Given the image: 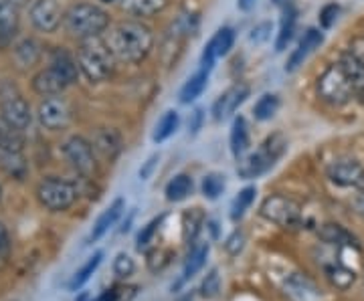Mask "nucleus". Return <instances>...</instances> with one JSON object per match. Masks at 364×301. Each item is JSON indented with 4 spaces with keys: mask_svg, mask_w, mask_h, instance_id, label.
<instances>
[{
    "mask_svg": "<svg viewBox=\"0 0 364 301\" xmlns=\"http://www.w3.org/2000/svg\"><path fill=\"white\" fill-rule=\"evenodd\" d=\"M104 43L116 61L140 63L154 47V33L142 21H122L109 28Z\"/></svg>",
    "mask_w": 364,
    "mask_h": 301,
    "instance_id": "f257e3e1",
    "label": "nucleus"
},
{
    "mask_svg": "<svg viewBox=\"0 0 364 301\" xmlns=\"http://www.w3.org/2000/svg\"><path fill=\"white\" fill-rule=\"evenodd\" d=\"M65 28L75 39H97L109 26V14L102 6L90 2H77L63 14Z\"/></svg>",
    "mask_w": 364,
    "mask_h": 301,
    "instance_id": "f03ea898",
    "label": "nucleus"
},
{
    "mask_svg": "<svg viewBox=\"0 0 364 301\" xmlns=\"http://www.w3.org/2000/svg\"><path fill=\"white\" fill-rule=\"evenodd\" d=\"M77 65L90 83H104L114 71V55L100 39H85L77 49Z\"/></svg>",
    "mask_w": 364,
    "mask_h": 301,
    "instance_id": "7ed1b4c3",
    "label": "nucleus"
},
{
    "mask_svg": "<svg viewBox=\"0 0 364 301\" xmlns=\"http://www.w3.org/2000/svg\"><path fill=\"white\" fill-rule=\"evenodd\" d=\"M286 148V138H284L282 133H273V136H269L253 154H249V156L237 166V174H239L241 178H245V180H249V178H257V176L265 174L267 170H272L273 166H275V162L284 156Z\"/></svg>",
    "mask_w": 364,
    "mask_h": 301,
    "instance_id": "20e7f679",
    "label": "nucleus"
},
{
    "mask_svg": "<svg viewBox=\"0 0 364 301\" xmlns=\"http://www.w3.org/2000/svg\"><path fill=\"white\" fill-rule=\"evenodd\" d=\"M37 198L41 207L51 212H63L71 209L77 200V188L75 184L61 180V178H47L37 186Z\"/></svg>",
    "mask_w": 364,
    "mask_h": 301,
    "instance_id": "39448f33",
    "label": "nucleus"
},
{
    "mask_svg": "<svg viewBox=\"0 0 364 301\" xmlns=\"http://www.w3.org/2000/svg\"><path fill=\"white\" fill-rule=\"evenodd\" d=\"M316 89H318V95L324 99L326 104L330 105L348 104L352 93H354L350 81L346 79V75H344V71H342V67L340 65L328 67L324 73L318 77Z\"/></svg>",
    "mask_w": 364,
    "mask_h": 301,
    "instance_id": "423d86ee",
    "label": "nucleus"
},
{
    "mask_svg": "<svg viewBox=\"0 0 364 301\" xmlns=\"http://www.w3.org/2000/svg\"><path fill=\"white\" fill-rule=\"evenodd\" d=\"M261 217L282 229H294L301 223V207L294 198L273 195L263 200Z\"/></svg>",
    "mask_w": 364,
    "mask_h": 301,
    "instance_id": "0eeeda50",
    "label": "nucleus"
},
{
    "mask_svg": "<svg viewBox=\"0 0 364 301\" xmlns=\"http://www.w3.org/2000/svg\"><path fill=\"white\" fill-rule=\"evenodd\" d=\"M63 154H65L67 162L79 172L81 176L91 178L97 172V160H95V150L91 142H87L81 136H71L67 138L63 144Z\"/></svg>",
    "mask_w": 364,
    "mask_h": 301,
    "instance_id": "6e6552de",
    "label": "nucleus"
},
{
    "mask_svg": "<svg viewBox=\"0 0 364 301\" xmlns=\"http://www.w3.org/2000/svg\"><path fill=\"white\" fill-rule=\"evenodd\" d=\"M37 118H39L41 126L45 130L59 131L65 130L71 124V107L65 99L61 97H47L45 102H41L39 109H37Z\"/></svg>",
    "mask_w": 364,
    "mask_h": 301,
    "instance_id": "1a4fd4ad",
    "label": "nucleus"
},
{
    "mask_svg": "<svg viewBox=\"0 0 364 301\" xmlns=\"http://www.w3.org/2000/svg\"><path fill=\"white\" fill-rule=\"evenodd\" d=\"M28 18L41 33H55L63 21V11L57 0H33Z\"/></svg>",
    "mask_w": 364,
    "mask_h": 301,
    "instance_id": "9d476101",
    "label": "nucleus"
},
{
    "mask_svg": "<svg viewBox=\"0 0 364 301\" xmlns=\"http://www.w3.org/2000/svg\"><path fill=\"white\" fill-rule=\"evenodd\" d=\"M328 178L342 188H364V168L352 158H338L328 166Z\"/></svg>",
    "mask_w": 364,
    "mask_h": 301,
    "instance_id": "9b49d317",
    "label": "nucleus"
},
{
    "mask_svg": "<svg viewBox=\"0 0 364 301\" xmlns=\"http://www.w3.org/2000/svg\"><path fill=\"white\" fill-rule=\"evenodd\" d=\"M0 111H2V119L6 124H11L16 130H26L33 124V111L31 105L23 95L18 93H4L2 102H0Z\"/></svg>",
    "mask_w": 364,
    "mask_h": 301,
    "instance_id": "f8f14e48",
    "label": "nucleus"
},
{
    "mask_svg": "<svg viewBox=\"0 0 364 301\" xmlns=\"http://www.w3.org/2000/svg\"><path fill=\"white\" fill-rule=\"evenodd\" d=\"M233 43H235L233 28H229V26H223V28H219V31H217V35L208 40V45L205 47V53H203V69H205V71H210L213 65H215V61H217L219 57H225L227 53L231 51Z\"/></svg>",
    "mask_w": 364,
    "mask_h": 301,
    "instance_id": "ddd939ff",
    "label": "nucleus"
},
{
    "mask_svg": "<svg viewBox=\"0 0 364 301\" xmlns=\"http://www.w3.org/2000/svg\"><path fill=\"white\" fill-rule=\"evenodd\" d=\"M247 97H249L247 85L239 83V85L229 87V89L223 93L221 97L215 102V105H213V118L217 119V121L229 118L231 114H235V111L239 109V105L245 104V99H247Z\"/></svg>",
    "mask_w": 364,
    "mask_h": 301,
    "instance_id": "4468645a",
    "label": "nucleus"
},
{
    "mask_svg": "<svg viewBox=\"0 0 364 301\" xmlns=\"http://www.w3.org/2000/svg\"><path fill=\"white\" fill-rule=\"evenodd\" d=\"M91 146L95 152H100L107 160H116L124 150V140H122L119 131L114 130V128H100V130L93 131Z\"/></svg>",
    "mask_w": 364,
    "mask_h": 301,
    "instance_id": "2eb2a0df",
    "label": "nucleus"
},
{
    "mask_svg": "<svg viewBox=\"0 0 364 301\" xmlns=\"http://www.w3.org/2000/svg\"><path fill=\"white\" fill-rule=\"evenodd\" d=\"M322 33L318 31V28H308L306 31V35H304V39L299 40L298 49L289 55V59H287L286 63V71H296L304 61H306V57L314 51V49H318L320 45H322Z\"/></svg>",
    "mask_w": 364,
    "mask_h": 301,
    "instance_id": "dca6fc26",
    "label": "nucleus"
},
{
    "mask_svg": "<svg viewBox=\"0 0 364 301\" xmlns=\"http://www.w3.org/2000/svg\"><path fill=\"white\" fill-rule=\"evenodd\" d=\"M67 87L65 79L61 77L53 67H47L39 71L35 77H33V89L43 95V97H55L59 93L63 92Z\"/></svg>",
    "mask_w": 364,
    "mask_h": 301,
    "instance_id": "f3484780",
    "label": "nucleus"
},
{
    "mask_svg": "<svg viewBox=\"0 0 364 301\" xmlns=\"http://www.w3.org/2000/svg\"><path fill=\"white\" fill-rule=\"evenodd\" d=\"M318 235L320 239L324 241L326 245H332V247H336V249H342V247H346V249H360V245H358V241L354 239V236L344 229V226H340L336 223H326L320 226V231H318Z\"/></svg>",
    "mask_w": 364,
    "mask_h": 301,
    "instance_id": "a211bd4d",
    "label": "nucleus"
},
{
    "mask_svg": "<svg viewBox=\"0 0 364 301\" xmlns=\"http://www.w3.org/2000/svg\"><path fill=\"white\" fill-rule=\"evenodd\" d=\"M340 67H342V71H344V75L346 79L350 81L352 89L354 93H364V59H360L358 55L354 51L350 53H344L342 57H340Z\"/></svg>",
    "mask_w": 364,
    "mask_h": 301,
    "instance_id": "6ab92c4d",
    "label": "nucleus"
},
{
    "mask_svg": "<svg viewBox=\"0 0 364 301\" xmlns=\"http://www.w3.org/2000/svg\"><path fill=\"white\" fill-rule=\"evenodd\" d=\"M122 212H124V200L122 198H117L114 200V204H109L107 209L100 214V219L95 221L93 224V229H91L90 236H87V243H95V241H100L102 236L117 223V219L122 217Z\"/></svg>",
    "mask_w": 364,
    "mask_h": 301,
    "instance_id": "aec40b11",
    "label": "nucleus"
},
{
    "mask_svg": "<svg viewBox=\"0 0 364 301\" xmlns=\"http://www.w3.org/2000/svg\"><path fill=\"white\" fill-rule=\"evenodd\" d=\"M49 67H53L61 77L65 79L67 85H73V83L79 79V73H81V71H79L77 59H73V57H71L67 51H63V49L53 51Z\"/></svg>",
    "mask_w": 364,
    "mask_h": 301,
    "instance_id": "412c9836",
    "label": "nucleus"
},
{
    "mask_svg": "<svg viewBox=\"0 0 364 301\" xmlns=\"http://www.w3.org/2000/svg\"><path fill=\"white\" fill-rule=\"evenodd\" d=\"M119 6L132 16H154L168 6V0H119Z\"/></svg>",
    "mask_w": 364,
    "mask_h": 301,
    "instance_id": "4be33fe9",
    "label": "nucleus"
},
{
    "mask_svg": "<svg viewBox=\"0 0 364 301\" xmlns=\"http://www.w3.org/2000/svg\"><path fill=\"white\" fill-rule=\"evenodd\" d=\"M14 61L21 67H35L41 61V45L35 39H23L14 45Z\"/></svg>",
    "mask_w": 364,
    "mask_h": 301,
    "instance_id": "5701e85b",
    "label": "nucleus"
},
{
    "mask_svg": "<svg viewBox=\"0 0 364 301\" xmlns=\"http://www.w3.org/2000/svg\"><path fill=\"white\" fill-rule=\"evenodd\" d=\"M326 277H328V281L334 285L336 289H342V291H346V289H350L354 285V281H356V273L348 269V267H344L342 263H330V265H326Z\"/></svg>",
    "mask_w": 364,
    "mask_h": 301,
    "instance_id": "b1692460",
    "label": "nucleus"
},
{
    "mask_svg": "<svg viewBox=\"0 0 364 301\" xmlns=\"http://www.w3.org/2000/svg\"><path fill=\"white\" fill-rule=\"evenodd\" d=\"M207 83H208V71L200 69L198 73H195L193 77L188 79V81L182 85L181 93H178L181 104H191V102H195L196 97H200V93L207 89Z\"/></svg>",
    "mask_w": 364,
    "mask_h": 301,
    "instance_id": "393cba45",
    "label": "nucleus"
},
{
    "mask_svg": "<svg viewBox=\"0 0 364 301\" xmlns=\"http://www.w3.org/2000/svg\"><path fill=\"white\" fill-rule=\"evenodd\" d=\"M193 178L188 174H176L168 184H166V198L170 202H181L193 195Z\"/></svg>",
    "mask_w": 364,
    "mask_h": 301,
    "instance_id": "a878e982",
    "label": "nucleus"
},
{
    "mask_svg": "<svg viewBox=\"0 0 364 301\" xmlns=\"http://www.w3.org/2000/svg\"><path fill=\"white\" fill-rule=\"evenodd\" d=\"M18 26V11L13 2L0 0V39H11Z\"/></svg>",
    "mask_w": 364,
    "mask_h": 301,
    "instance_id": "bb28decb",
    "label": "nucleus"
},
{
    "mask_svg": "<svg viewBox=\"0 0 364 301\" xmlns=\"http://www.w3.org/2000/svg\"><path fill=\"white\" fill-rule=\"evenodd\" d=\"M23 146H25V138H23L21 130H16L0 118V150L2 152H23Z\"/></svg>",
    "mask_w": 364,
    "mask_h": 301,
    "instance_id": "cd10ccee",
    "label": "nucleus"
},
{
    "mask_svg": "<svg viewBox=\"0 0 364 301\" xmlns=\"http://www.w3.org/2000/svg\"><path fill=\"white\" fill-rule=\"evenodd\" d=\"M249 150V128L243 116L235 118L231 130V152L235 158H241Z\"/></svg>",
    "mask_w": 364,
    "mask_h": 301,
    "instance_id": "c85d7f7f",
    "label": "nucleus"
},
{
    "mask_svg": "<svg viewBox=\"0 0 364 301\" xmlns=\"http://www.w3.org/2000/svg\"><path fill=\"white\" fill-rule=\"evenodd\" d=\"M205 226V214L200 209L186 210L182 217V236L188 245H195L196 236L200 233V229Z\"/></svg>",
    "mask_w": 364,
    "mask_h": 301,
    "instance_id": "c756f323",
    "label": "nucleus"
},
{
    "mask_svg": "<svg viewBox=\"0 0 364 301\" xmlns=\"http://www.w3.org/2000/svg\"><path fill=\"white\" fill-rule=\"evenodd\" d=\"M0 168L6 172L13 178H25L26 174V162L25 158L21 156V152H2L0 150Z\"/></svg>",
    "mask_w": 364,
    "mask_h": 301,
    "instance_id": "7c9ffc66",
    "label": "nucleus"
},
{
    "mask_svg": "<svg viewBox=\"0 0 364 301\" xmlns=\"http://www.w3.org/2000/svg\"><path fill=\"white\" fill-rule=\"evenodd\" d=\"M208 257V245L207 243H198L193 247L191 251V255H188V259H186V265H184V273H182V281H186V279H191V277H195L200 269H203V265L207 261Z\"/></svg>",
    "mask_w": 364,
    "mask_h": 301,
    "instance_id": "2f4dec72",
    "label": "nucleus"
},
{
    "mask_svg": "<svg viewBox=\"0 0 364 301\" xmlns=\"http://www.w3.org/2000/svg\"><path fill=\"white\" fill-rule=\"evenodd\" d=\"M287 289H289V293L299 301H308V300H316L318 297V289L314 288L312 281H308L306 277L301 275H294L287 279Z\"/></svg>",
    "mask_w": 364,
    "mask_h": 301,
    "instance_id": "473e14b6",
    "label": "nucleus"
},
{
    "mask_svg": "<svg viewBox=\"0 0 364 301\" xmlns=\"http://www.w3.org/2000/svg\"><path fill=\"white\" fill-rule=\"evenodd\" d=\"M178 124H181V118H178V114L174 111V109H170L166 111L162 118L158 119L156 128H154V133H152V140L160 144V142H164V140H168L170 136L174 133V131L178 130Z\"/></svg>",
    "mask_w": 364,
    "mask_h": 301,
    "instance_id": "72a5a7b5",
    "label": "nucleus"
},
{
    "mask_svg": "<svg viewBox=\"0 0 364 301\" xmlns=\"http://www.w3.org/2000/svg\"><path fill=\"white\" fill-rule=\"evenodd\" d=\"M296 21H298V13H296V9L289 6L286 16H284V23H282V31L277 35V40H275V51L277 53L286 51V47L289 45L294 33H296Z\"/></svg>",
    "mask_w": 364,
    "mask_h": 301,
    "instance_id": "f704fd0d",
    "label": "nucleus"
},
{
    "mask_svg": "<svg viewBox=\"0 0 364 301\" xmlns=\"http://www.w3.org/2000/svg\"><path fill=\"white\" fill-rule=\"evenodd\" d=\"M102 259H104V253H95L93 257H90L87 259V263L79 269L77 273L73 275V279H71V283H69V289L71 291H75V289L83 288L87 281L91 279V275L95 273V269L100 267V263H102Z\"/></svg>",
    "mask_w": 364,
    "mask_h": 301,
    "instance_id": "c9c22d12",
    "label": "nucleus"
},
{
    "mask_svg": "<svg viewBox=\"0 0 364 301\" xmlns=\"http://www.w3.org/2000/svg\"><path fill=\"white\" fill-rule=\"evenodd\" d=\"M277 109H279V97L275 93H265L253 107V116L259 121H265V119H272L277 114Z\"/></svg>",
    "mask_w": 364,
    "mask_h": 301,
    "instance_id": "e433bc0d",
    "label": "nucleus"
},
{
    "mask_svg": "<svg viewBox=\"0 0 364 301\" xmlns=\"http://www.w3.org/2000/svg\"><path fill=\"white\" fill-rule=\"evenodd\" d=\"M255 195H257V190H255V186H247V188H243L233 200V207H231V219L233 221H239L249 209H251V204H253V200H255Z\"/></svg>",
    "mask_w": 364,
    "mask_h": 301,
    "instance_id": "4c0bfd02",
    "label": "nucleus"
},
{
    "mask_svg": "<svg viewBox=\"0 0 364 301\" xmlns=\"http://www.w3.org/2000/svg\"><path fill=\"white\" fill-rule=\"evenodd\" d=\"M225 190V176L223 174H207L203 180V195L208 200H217Z\"/></svg>",
    "mask_w": 364,
    "mask_h": 301,
    "instance_id": "58836bf2",
    "label": "nucleus"
},
{
    "mask_svg": "<svg viewBox=\"0 0 364 301\" xmlns=\"http://www.w3.org/2000/svg\"><path fill=\"white\" fill-rule=\"evenodd\" d=\"M219 291H221V275H219L217 269H210L203 279V283H200V293L207 300H215L219 295Z\"/></svg>",
    "mask_w": 364,
    "mask_h": 301,
    "instance_id": "ea45409f",
    "label": "nucleus"
},
{
    "mask_svg": "<svg viewBox=\"0 0 364 301\" xmlns=\"http://www.w3.org/2000/svg\"><path fill=\"white\" fill-rule=\"evenodd\" d=\"M162 221H164V217H158V219H152L150 223L144 226L142 231H140V235H138V249H146L152 243V239L156 235V231L160 229Z\"/></svg>",
    "mask_w": 364,
    "mask_h": 301,
    "instance_id": "a19ab883",
    "label": "nucleus"
},
{
    "mask_svg": "<svg viewBox=\"0 0 364 301\" xmlns=\"http://www.w3.org/2000/svg\"><path fill=\"white\" fill-rule=\"evenodd\" d=\"M134 271H136L134 259H132L130 255H126V253H119L116 257V261H114V273L117 277H122V279H128L130 275H134Z\"/></svg>",
    "mask_w": 364,
    "mask_h": 301,
    "instance_id": "79ce46f5",
    "label": "nucleus"
},
{
    "mask_svg": "<svg viewBox=\"0 0 364 301\" xmlns=\"http://www.w3.org/2000/svg\"><path fill=\"white\" fill-rule=\"evenodd\" d=\"M269 37H272V23H259V25L253 26L251 33H249V40L255 43V45L265 43Z\"/></svg>",
    "mask_w": 364,
    "mask_h": 301,
    "instance_id": "37998d69",
    "label": "nucleus"
},
{
    "mask_svg": "<svg viewBox=\"0 0 364 301\" xmlns=\"http://www.w3.org/2000/svg\"><path fill=\"white\" fill-rule=\"evenodd\" d=\"M338 13H340L338 4H326L324 9L320 11V26H322V28H330V26L336 23Z\"/></svg>",
    "mask_w": 364,
    "mask_h": 301,
    "instance_id": "c03bdc74",
    "label": "nucleus"
},
{
    "mask_svg": "<svg viewBox=\"0 0 364 301\" xmlns=\"http://www.w3.org/2000/svg\"><path fill=\"white\" fill-rule=\"evenodd\" d=\"M243 245H245V235L241 231H235L233 235L227 239L225 249H227V253H231V255H239L243 251Z\"/></svg>",
    "mask_w": 364,
    "mask_h": 301,
    "instance_id": "a18cd8bd",
    "label": "nucleus"
},
{
    "mask_svg": "<svg viewBox=\"0 0 364 301\" xmlns=\"http://www.w3.org/2000/svg\"><path fill=\"white\" fill-rule=\"evenodd\" d=\"M158 162H160V156H158V154L150 156L146 162H144V166L140 168V178H142V180H148V178L152 176V172L156 170Z\"/></svg>",
    "mask_w": 364,
    "mask_h": 301,
    "instance_id": "49530a36",
    "label": "nucleus"
},
{
    "mask_svg": "<svg viewBox=\"0 0 364 301\" xmlns=\"http://www.w3.org/2000/svg\"><path fill=\"white\" fill-rule=\"evenodd\" d=\"M203 119H205V116H203V109H195L193 114H191V118H188V131L191 133H196V131L203 128Z\"/></svg>",
    "mask_w": 364,
    "mask_h": 301,
    "instance_id": "de8ad7c7",
    "label": "nucleus"
},
{
    "mask_svg": "<svg viewBox=\"0 0 364 301\" xmlns=\"http://www.w3.org/2000/svg\"><path fill=\"white\" fill-rule=\"evenodd\" d=\"M11 251V235H9V229L0 223V255H6Z\"/></svg>",
    "mask_w": 364,
    "mask_h": 301,
    "instance_id": "09e8293b",
    "label": "nucleus"
},
{
    "mask_svg": "<svg viewBox=\"0 0 364 301\" xmlns=\"http://www.w3.org/2000/svg\"><path fill=\"white\" fill-rule=\"evenodd\" d=\"M350 207H352V210L356 212V214L364 217V188H360V190H358V192L352 197Z\"/></svg>",
    "mask_w": 364,
    "mask_h": 301,
    "instance_id": "8fccbe9b",
    "label": "nucleus"
},
{
    "mask_svg": "<svg viewBox=\"0 0 364 301\" xmlns=\"http://www.w3.org/2000/svg\"><path fill=\"white\" fill-rule=\"evenodd\" d=\"M255 2H257V0H237V6H239L241 11H251V9L255 6Z\"/></svg>",
    "mask_w": 364,
    "mask_h": 301,
    "instance_id": "3c124183",
    "label": "nucleus"
},
{
    "mask_svg": "<svg viewBox=\"0 0 364 301\" xmlns=\"http://www.w3.org/2000/svg\"><path fill=\"white\" fill-rule=\"evenodd\" d=\"M176 301H195V293H186V295H182Z\"/></svg>",
    "mask_w": 364,
    "mask_h": 301,
    "instance_id": "603ef678",
    "label": "nucleus"
},
{
    "mask_svg": "<svg viewBox=\"0 0 364 301\" xmlns=\"http://www.w3.org/2000/svg\"><path fill=\"white\" fill-rule=\"evenodd\" d=\"M77 301H90V295H87V293H83V295H81Z\"/></svg>",
    "mask_w": 364,
    "mask_h": 301,
    "instance_id": "864d4df0",
    "label": "nucleus"
},
{
    "mask_svg": "<svg viewBox=\"0 0 364 301\" xmlns=\"http://www.w3.org/2000/svg\"><path fill=\"white\" fill-rule=\"evenodd\" d=\"M275 4H284V2H289V0H273Z\"/></svg>",
    "mask_w": 364,
    "mask_h": 301,
    "instance_id": "5fc2aeb1",
    "label": "nucleus"
},
{
    "mask_svg": "<svg viewBox=\"0 0 364 301\" xmlns=\"http://www.w3.org/2000/svg\"><path fill=\"white\" fill-rule=\"evenodd\" d=\"M0 200H2V186H0Z\"/></svg>",
    "mask_w": 364,
    "mask_h": 301,
    "instance_id": "6e6d98bb",
    "label": "nucleus"
},
{
    "mask_svg": "<svg viewBox=\"0 0 364 301\" xmlns=\"http://www.w3.org/2000/svg\"><path fill=\"white\" fill-rule=\"evenodd\" d=\"M104 2H114V0H104Z\"/></svg>",
    "mask_w": 364,
    "mask_h": 301,
    "instance_id": "4d7b16f0",
    "label": "nucleus"
}]
</instances>
